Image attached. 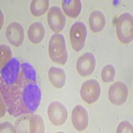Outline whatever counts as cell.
I'll return each instance as SVG.
<instances>
[{
    "instance_id": "6da1fadb",
    "label": "cell",
    "mask_w": 133,
    "mask_h": 133,
    "mask_svg": "<svg viewBox=\"0 0 133 133\" xmlns=\"http://www.w3.org/2000/svg\"><path fill=\"white\" fill-rule=\"evenodd\" d=\"M1 93L11 115L35 112L41 102V92L34 67L27 62L21 63L17 79L12 85H1Z\"/></svg>"
},
{
    "instance_id": "7a4b0ae2",
    "label": "cell",
    "mask_w": 133,
    "mask_h": 133,
    "mask_svg": "<svg viewBox=\"0 0 133 133\" xmlns=\"http://www.w3.org/2000/svg\"><path fill=\"white\" fill-rule=\"evenodd\" d=\"M49 54L52 61L64 65L68 60L65 37L61 34L55 33L51 37L49 43Z\"/></svg>"
},
{
    "instance_id": "3957f363",
    "label": "cell",
    "mask_w": 133,
    "mask_h": 133,
    "mask_svg": "<svg viewBox=\"0 0 133 133\" xmlns=\"http://www.w3.org/2000/svg\"><path fill=\"white\" fill-rule=\"evenodd\" d=\"M116 35L121 42L130 43L133 39V19L129 13H124L118 17L116 23Z\"/></svg>"
},
{
    "instance_id": "277c9868",
    "label": "cell",
    "mask_w": 133,
    "mask_h": 133,
    "mask_svg": "<svg viewBox=\"0 0 133 133\" xmlns=\"http://www.w3.org/2000/svg\"><path fill=\"white\" fill-rule=\"evenodd\" d=\"M71 46L77 52H79L85 47L87 37V26L83 22L78 21L73 23L69 32Z\"/></svg>"
},
{
    "instance_id": "5b68a950",
    "label": "cell",
    "mask_w": 133,
    "mask_h": 133,
    "mask_svg": "<svg viewBox=\"0 0 133 133\" xmlns=\"http://www.w3.org/2000/svg\"><path fill=\"white\" fill-rule=\"evenodd\" d=\"M21 64L17 58L12 57L1 68V85H10L15 82L19 77Z\"/></svg>"
},
{
    "instance_id": "8992f818",
    "label": "cell",
    "mask_w": 133,
    "mask_h": 133,
    "mask_svg": "<svg viewBox=\"0 0 133 133\" xmlns=\"http://www.w3.org/2000/svg\"><path fill=\"white\" fill-rule=\"evenodd\" d=\"M101 87L99 82L96 79H89L83 83L81 88V97L88 104L97 101L101 96Z\"/></svg>"
},
{
    "instance_id": "52a82bcc",
    "label": "cell",
    "mask_w": 133,
    "mask_h": 133,
    "mask_svg": "<svg viewBox=\"0 0 133 133\" xmlns=\"http://www.w3.org/2000/svg\"><path fill=\"white\" fill-rule=\"evenodd\" d=\"M47 115L51 123L55 126H61L68 118V110L61 102L54 101L47 108Z\"/></svg>"
},
{
    "instance_id": "ba28073f",
    "label": "cell",
    "mask_w": 133,
    "mask_h": 133,
    "mask_svg": "<svg viewBox=\"0 0 133 133\" xmlns=\"http://www.w3.org/2000/svg\"><path fill=\"white\" fill-rule=\"evenodd\" d=\"M47 21L51 29L57 33L64 29L66 24V17L59 6L54 5L49 9Z\"/></svg>"
},
{
    "instance_id": "9c48e42d",
    "label": "cell",
    "mask_w": 133,
    "mask_h": 133,
    "mask_svg": "<svg viewBox=\"0 0 133 133\" xmlns=\"http://www.w3.org/2000/svg\"><path fill=\"white\" fill-rule=\"evenodd\" d=\"M129 96V89L125 83L121 81L115 82L110 87L109 98L112 104L122 105L127 100Z\"/></svg>"
},
{
    "instance_id": "30bf717a",
    "label": "cell",
    "mask_w": 133,
    "mask_h": 133,
    "mask_svg": "<svg viewBox=\"0 0 133 133\" xmlns=\"http://www.w3.org/2000/svg\"><path fill=\"white\" fill-rule=\"evenodd\" d=\"M95 57L91 52H87L78 59L76 69L82 77H87L92 74L95 69Z\"/></svg>"
},
{
    "instance_id": "8fae6325",
    "label": "cell",
    "mask_w": 133,
    "mask_h": 133,
    "mask_svg": "<svg viewBox=\"0 0 133 133\" xmlns=\"http://www.w3.org/2000/svg\"><path fill=\"white\" fill-rule=\"evenodd\" d=\"M71 121L73 127L79 132L83 131L89 125V114L83 105L75 107L71 114Z\"/></svg>"
},
{
    "instance_id": "7c38bea8",
    "label": "cell",
    "mask_w": 133,
    "mask_h": 133,
    "mask_svg": "<svg viewBox=\"0 0 133 133\" xmlns=\"http://www.w3.org/2000/svg\"><path fill=\"white\" fill-rule=\"evenodd\" d=\"M6 37L11 45L15 47H19L24 40L25 33L23 27L17 22H13L8 26L6 29Z\"/></svg>"
},
{
    "instance_id": "4fadbf2b",
    "label": "cell",
    "mask_w": 133,
    "mask_h": 133,
    "mask_svg": "<svg viewBox=\"0 0 133 133\" xmlns=\"http://www.w3.org/2000/svg\"><path fill=\"white\" fill-rule=\"evenodd\" d=\"M48 76L51 83L57 89H61L65 85L66 75L63 69L51 66L49 69Z\"/></svg>"
},
{
    "instance_id": "5bb4252c",
    "label": "cell",
    "mask_w": 133,
    "mask_h": 133,
    "mask_svg": "<svg viewBox=\"0 0 133 133\" xmlns=\"http://www.w3.org/2000/svg\"><path fill=\"white\" fill-rule=\"evenodd\" d=\"M28 38L31 43L39 44L43 40L45 35V30L43 25L40 22H35L29 26L28 31Z\"/></svg>"
},
{
    "instance_id": "9a60e30c",
    "label": "cell",
    "mask_w": 133,
    "mask_h": 133,
    "mask_svg": "<svg viewBox=\"0 0 133 133\" xmlns=\"http://www.w3.org/2000/svg\"><path fill=\"white\" fill-rule=\"evenodd\" d=\"M106 19L104 14L98 10L93 11L89 17V26L94 33H98L104 29Z\"/></svg>"
},
{
    "instance_id": "2e32d148",
    "label": "cell",
    "mask_w": 133,
    "mask_h": 133,
    "mask_svg": "<svg viewBox=\"0 0 133 133\" xmlns=\"http://www.w3.org/2000/svg\"><path fill=\"white\" fill-rule=\"evenodd\" d=\"M62 8L69 17L77 18L81 11V2L80 0H63Z\"/></svg>"
},
{
    "instance_id": "e0dca14e",
    "label": "cell",
    "mask_w": 133,
    "mask_h": 133,
    "mask_svg": "<svg viewBox=\"0 0 133 133\" xmlns=\"http://www.w3.org/2000/svg\"><path fill=\"white\" fill-rule=\"evenodd\" d=\"M49 6L48 0H33L30 5V10L32 15L39 17L45 14Z\"/></svg>"
},
{
    "instance_id": "ac0fdd59",
    "label": "cell",
    "mask_w": 133,
    "mask_h": 133,
    "mask_svg": "<svg viewBox=\"0 0 133 133\" xmlns=\"http://www.w3.org/2000/svg\"><path fill=\"white\" fill-rule=\"evenodd\" d=\"M45 127L42 116L39 115H33L29 119V132L31 133H43Z\"/></svg>"
},
{
    "instance_id": "d6986e66",
    "label": "cell",
    "mask_w": 133,
    "mask_h": 133,
    "mask_svg": "<svg viewBox=\"0 0 133 133\" xmlns=\"http://www.w3.org/2000/svg\"><path fill=\"white\" fill-rule=\"evenodd\" d=\"M116 70L113 65H107L104 66L101 71V79L104 83H111L115 79Z\"/></svg>"
},
{
    "instance_id": "ffe728a7",
    "label": "cell",
    "mask_w": 133,
    "mask_h": 133,
    "mask_svg": "<svg viewBox=\"0 0 133 133\" xmlns=\"http://www.w3.org/2000/svg\"><path fill=\"white\" fill-rule=\"evenodd\" d=\"M1 68H2L7 63L12 59V51L9 46L6 45H1Z\"/></svg>"
},
{
    "instance_id": "44dd1931",
    "label": "cell",
    "mask_w": 133,
    "mask_h": 133,
    "mask_svg": "<svg viewBox=\"0 0 133 133\" xmlns=\"http://www.w3.org/2000/svg\"><path fill=\"white\" fill-rule=\"evenodd\" d=\"M132 125L130 124L129 121H124L121 122L118 124L117 129H116V132L117 133H125V132H132Z\"/></svg>"
}]
</instances>
